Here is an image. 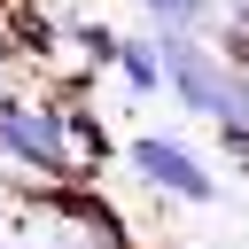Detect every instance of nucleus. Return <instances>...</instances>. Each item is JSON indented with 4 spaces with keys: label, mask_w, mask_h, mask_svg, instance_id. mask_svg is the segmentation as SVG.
Segmentation results:
<instances>
[{
    "label": "nucleus",
    "mask_w": 249,
    "mask_h": 249,
    "mask_svg": "<svg viewBox=\"0 0 249 249\" xmlns=\"http://www.w3.org/2000/svg\"><path fill=\"white\" fill-rule=\"evenodd\" d=\"M109 70H117L132 93H163V70H156V47H148V39H117V47H109Z\"/></svg>",
    "instance_id": "3"
},
{
    "label": "nucleus",
    "mask_w": 249,
    "mask_h": 249,
    "mask_svg": "<svg viewBox=\"0 0 249 249\" xmlns=\"http://www.w3.org/2000/svg\"><path fill=\"white\" fill-rule=\"evenodd\" d=\"M16 93V54H8V39H0V101Z\"/></svg>",
    "instance_id": "5"
},
{
    "label": "nucleus",
    "mask_w": 249,
    "mask_h": 249,
    "mask_svg": "<svg viewBox=\"0 0 249 249\" xmlns=\"http://www.w3.org/2000/svg\"><path fill=\"white\" fill-rule=\"evenodd\" d=\"M218 16H233V23H249V0H210Z\"/></svg>",
    "instance_id": "6"
},
{
    "label": "nucleus",
    "mask_w": 249,
    "mask_h": 249,
    "mask_svg": "<svg viewBox=\"0 0 249 249\" xmlns=\"http://www.w3.org/2000/svg\"><path fill=\"white\" fill-rule=\"evenodd\" d=\"M140 8H148L156 31H187V39L218 31V8H210V0H140Z\"/></svg>",
    "instance_id": "4"
},
{
    "label": "nucleus",
    "mask_w": 249,
    "mask_h": 249,
    "mask_svg": "<svg viewBox=\"0 0 249 249\" xmlns=\"http://www.w3.org/2000/svg\"><path fill=\"white\" fill-rule=\"evenodd\" d=\"M0 156L23 163L31 179H78V148L62 132V109H39V101H0Z\"/></svg>",
    "instance_id": "1"
},
{
    "label": "nucleus",
    "mask_w": 249,
    "mask_h": 249,
    "mask_svg": "<svg viewBox=\"0 0 249 249\" xmlns=\"http://www.w3.org/2000/svg\"><path fill=\"white\" fill-rule=\"evenodd\" d=\"M117 156H124V171H132L140 187H156V195H171V202H218L210 163H202L187 140H171V132H132Z\"/></svg>",
    "instance_id": "2"
}]
</instances>
